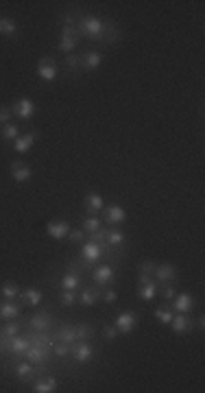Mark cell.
Listing matches in <instances>:
<instances>
[{"label": "cell", "mask_w": 205, "mask_h": 393, "mask_svg": "<svg viewBox=\"0 0 205 393\" xmlns=\"http://www.w3.org/2000/svg\"><path fill=\"white\" fill-rule=\"evenodd\" d=\"M105 29L107 22H102L100 18L96 16H79V22H76V31H79L81 38H90V40H105Z\"/></svg>", "instance_id": "6da1fadb"}, {"label": "cell", "mask_w": 205, "mask_h": 393, "mask_svg": "<svg viewBox=\"0 0 205 393\" xmlns=\"http://www.w3.org/2000/svg\"><path fill=\"white\" fill-rule=\"evenodd\" d=\"M35 110H38V105H35L31 99H18V101L14 103V107H11V112H14L18 118H22V120L33 118Z\"/></svg>", "instance_id": "7a4b0ae2"}, {"label": "cell", "mask_w": 205, "mask_h": 393, "mask_svg": "<svg viewBox=\"0 0 205 393\" xmlns=\"http://www.w3.org/2000/svg\"><path fill=\"white\" fill-rule=\"evenodd\" d=\"M136 321H138V314L131 312V310H124V312H118L116 317V330L122 332V334H129V332H134L136 328Z\"/></svg>", "instance_id": "3957f363"}, {"label": "cell", "mask_w": 205, "mask_h": 393, "mask_svg": "<svg viewBox=\"0 0 205 393\" xmlns=\"http://www.w3.org/2000/svg\"><path fill=\"white\" fill-rule=\"evenodd\" d=\"M38 75H40V79L42 81H55L57 79V64L52 62L50 57H42L40 59V64H38Z\"/></svg>", "instance_id": "277c9868"}, {"label": "cell", "mask_w": 205, "mask_h": 393, "mask_svg": "<svg viewBox=\"0 0 205 393\" xmlns=\"http://www.w3.org/2000/svg\"><path fill=\"white\" fill-rule=\"evenodd\" d=\"M28 328L35 330V332H48L52 325V314L50 312H38L33 317H28Z\"/></svg>", "instance_id": "5b68a950"}, {"label": "cell", "mask_w": 205, "mask_h": 393, "mask_svg": "<svg viewBox=\"0 0 205 393\" xmlns=\"http://www.w3.org/2000/svg\"><path fill=\"white\" fill-rule=\"evenodd\" d=\"M70 354H72V358H74L76 362H81V365H86V362H90L94 358V349L88 341H81L79 345H72Z\"/></svg>", "instance_id": "8992f818"}, {"label": "cell", "mask_w": 205, "mask_h": 393, "mask_svg": "<svg viewBox=\"0 0 205 393\" xmlns=\"http://www.w3.org/2000/svg\"><path fill=\"white\" fill-rule=\"evenodd\" d=\"M153 277H155V282H162V284L174 282V277H177V267H174V264H158L153 271Z\"/></svg>", "instance_id": "52a82bcc"}, {"label": "cell", "mask_w": 205, "mask_h": 393, "mask_svg": "<svg viewBox=\"0 0 205 393\" xmlns=\"http://www.w3.org/2000/svg\"><path fill=\"white\" fill-rule=\"evenodd\" d=\"M70 223H66V221H52V223H48L46 225V234L50 236V238H68V234H70Z\"/></svg>", "instance_id": "ba28073f"}, {"label": "cell", "mask_w": 205, "mask_h": 393, "mask_svg": "<svg viewBox=\"0 0 205 393\" xmlns=\"http://www.w3.org/2000/svg\"><path fill=\"white\" fill-rule=\"evenodd\" d=\"M92 277H94V282L98 284V286H105V284H110V282L114 280V267H112L110 262L100 264V267H96V269H94Z\"/></svg>", "instance_id": "9c48e42d"}, {"label": "cell", "mask_w": 205, "mask_h": 393, "mask_svg": "<svg viewBox=\"0 0 205 393\" xmlns=\"http://www.w3.org/2000/svg\"><path fill=\"white\" fill-rule=\"evenodd\" d=\"M170 325H172L174 334H186V332H190L194 328V321H192L190 317H186V312H182V314H177V317H172Z\"/></svg>", "instance_id": "30bf717a"}, {"label": "cell", "mask_w": 205, "mask_h": 393, "mask_svg": "<svg viewBox=\"0 0 205 393\" xmlns=\"http://www.w3.org/2000/svg\"><path fill=\"white\" fill-rule=\"evenodd\" d=\"M102 256V249L96 243H92V240H88V243H83V247H81V258L86 260L88 264H92V262H96Z\"/></svg>", "instance_id": "8fae6325"}, {"label": "cell", "mask_w": 205, "mask_h": 393, "mask_svg": "<svg viewBox=\"0 0 205 393\" xmlns=\"http://www.w3.org/2000/svg\"><path fill=\"white\" fill-rule=\"evenodd\" d=\"M170 304L174 306V310H179V312H190L192 308H194V297H192L190 293H179V295H174V299Z\"/></svg>", "instance_id": "7c38bea8"}, {"label": "cell", "mask_w": 205, "mask_h": 393, "mask_svg": "<svg viewBox=\"0 0 205 393\" xmlns=\"http://www.w3.org/2000/svg\"><path fill=\"white\" fill-rule=\"evenodd\" d=\"M79 57H81V68L83 70H94V68H98L100 62H102V55L98 51H86Z\"/></svg>", "instance_id": "4fadbf2b"}, {"label": "cell", "mask_w": 205, "mask_h": 393, "mask_svg": "<svg viewBox=\"0 0 205 393\" xmlns=\"http://www.w3.org/2000/svg\"><path fill=\"white\" fill-rule=\"evenodd\" d=\"M35 140H38V134H24V136H18L16 140H14V151L16 153H26L28 149L35 144Z\"/></svg>", "instance_id": "5bb4252c"}, {"label": "cell", "mask_w": 205, "mask_h": 393, "mask_svg": "<svg viewBox=\"0 0 205 393\" xmlns=\"http://www.w3.org/2000/svg\"><path fill=\"white\" fill-rule=\"evenodd\" d=\"M11 175H14V179L18 184H24V181H28L33 177V168L20 164V162H11Z\"/></svg>", "instance_id": "9a60e30c"}, {"label": "cell", "mask_w": 205, "mask_h": 393, "mask_svg": "<svg viewBox=\"0 0 205 393\" xmlns=\"http://www.w3.org/2000/svg\"><path fill=\"white\" fill-rule=\"evenodd\" d=\"M52 338L59 341V343H66V345H74L76 332H74V328H70V325H62V328H59L55 334H52Z\"/></svg>", "instance_id": "2e32d148"}, {"label": "cell", "mask_w": 205, "mask_h": 393, "mask_svg": "<svg viewBox=\"0 0 205 393\" xmlns=\"http://www.w3.org/2000/svg\"><path fill=\"white\" fill-rule=\"evenodd\" d=\"M22 312L20 306H16L14 301H4V304H0V319L2 321H11V319H18Z\"/></svg>", "instance_id": "e0dca14e"}, {"label": "cell", "mask_w": 205, "mask_h": 393, "mask_svg": "<svg viewBox=\"0 0 205 393\" xmlns=\"http://www.w3.org/2000/svg\"><path fill=\"white\" fill-rule=\"evenodd\" d=\"M86 208H88L92 214L100 212V210L105 208V199H102L98 192H88V195H86Z\"/></svg>", "instance_id": "ac0fdd59"}, {"label": "cell", "mask_w": 205, "mask_h": 393, "mask_svg": "<svg viewBox=\"0 0 205 393\" xmlns=\"http://www.w3.org/2000/svg\"><path fill=\"white\" fill-rule=\"evenodd\" d=\"M124 219H126L124 208H120V205H107L105 208V221L107 223H122Z\"/></svg>", "instance_id": "d6986e66"}, {"label": "cell", "mask_w": 205, "mask_h": 393, "mask_svg": "<svg viewBox=\"0 0 205 393\" xmlns=\"http://www.w3.org/2000/svg\"><path fill=\"white\" fill-rule=\"evenodd\" d=\"M33 391L35 393H52V391H57V380L52 376H48L44 380H35Z\"/></svg>", "instance_id": "ffe728a7"}, {"label": "cell", "mask_w": 205, "mask_h": 393, "mask_svg": "<svg viewBox=\"0 0 205 393\" xmlns=\"http://www.w3.org/2000/svg\"><path fill=\"white\" fill-rule=\"evenodd\" d=\"M62 288L64 291H74V288H79L81 286V275H76V273H72V271H68V273H64L62 275Z\"/></svg>", "instance_id": "44dd1931"}, {"label": "cell", "mask_w": 205, "mask_h": 393, "mask_svg": "<svg viewBox=\"0 0 205 393\" xmlns=\"http://www.w3.org/2000/svg\"><path fill=\"white\" fill-rule=\"evenodd\" d=\"M105 238H107V245L110 247H120V245H124L126 236L120 232L118 227H112V229H105Z\"/></svg>", "instance_id": "7402d4cb"}, {"label": "cell", "mask_w": 205, "mask_h": 393, "mask_svg": "<svg viewBox=\"0 0 205 393\" xmlns=\"http://www.w3.org/2000/svg\"><path fill=\"white\" fill-rule=\"evenodd\" d=\"M98 297H100V291H98V286H90V288H83V293H81V304L86 306V308H90V306H94L96 301H98Z\"/></svg>", "instance_id": "603a6c76"}, {"label": "cell", "mask_w": 205, "mask_h": 393, "mask_svg": "<svg viewBox=\"0 0 205 393\" xmlns=\"http://www.w3.org/2000/svg\"><path fill=\"white\" fill-rule=\"evenodd\" d=\"M155 295H158V282H148V284H142L140 291H138V297L144 299V301H150L155 299Z\"/></svg>", "instance_id": "cb8c5ba5"}, {"label": "cell", "mask_w": 205, "mask_h": 393, "mask_svg": "<svg viewBox=\"0 0 205 393\" xmlns=\"http://www.w3.org/2000/svg\"><path fill=\"white\" fill-rule=\"evenodd\" d=\"M16 373H18V378H22V380H33L35 378V365L33 362H20V365L16 367Z\"/></svg>", "instance_id": "d4e9b609"}, {"label": "cell", "mask_w": 205, "mask_h": 393, "mask_svg": "<svg viewBox=\"0 0 205 393\" xmlns=\"http://www.w3.org/2000/svg\"><path fill=\"white\" fill-rule=\"evenodd\" d=\"M0 293H2V297L7 299V301H14V299H18V297L22 295V293H20V286H18L16 282H7V284L2 286V291H0Z\"/></svg>", "instance_id": "484cf974"}, {"label": "cell", "mask_w": 205, "mask_h": 393, "mask_svg": "<svg viewBox=\"0 0 205 393\" xmlns=\"http://www.w3.org/2000/svg\"><path fill=\"white\" fill-rule=\"evenodd\" d=\"M20 31V27H18L16 20H11V18H0V33L2 35H16Z\"/></svg>", "instance_id": "4316f807"}, {"label": "cell", "mask_w": 205, "mask_h": 393, "mask_svg": "<svg viewBox=\"0 0 205 393\" xmlns=\"http://www.w3.org/2000/svg\"><path fill=\"white\" fill-rule=\"evenodd\" d=\"M74 332H76V341H90L94 336V328L88 323H79L74 325Z\"/></svg>", "instance_id": "83f0119b"}, {"label": "cell", "mask_w": 205, "mask_h": 393, "mask_svg": "<svg viewBox=\"0 0 205 393\" xmlns=\"http://www.w3.org/2000/svg\"><path fill=\"white\" fill-rule=\"evenodd\" d=\"M66 68H68L70 75H79V70H81V57L74 55V53H70V55L66 57Z\"/></svg>", "instance_id": "f1b7e54d"}, {"label": "cell", "mask_w": 205, "mask_h": 393, "mask_svg": "<svg viewBox=\"0 0 205 393\" xmlns=\"http://www.w3.org/2000/svg\"><path fill=\"white\" fill-rule=\"evenodd\" d=\"M90 240H92V243H96V245H98L102 251L112 249V247L107 245V238H105V229H102V227L98 229V232H92V234H90Z\"/></svg>", "instance_id": "f546056e"}, {"label": "cell", "mask_w": 205, "mask_h": 393, "mask_svg": "<svg viewBox=\"0 0 205 393\" xmlns=\"http://www.w3.org/2000/svg\"><path fill=\"white\" fill-rule=\"evenodd\" d=\"M22 295H24V299H26V304H31V306L42 304V291H38V288H26Z\"/></svg>", "instance_id": "4dcf8cb0"}, {"label": "cell", "mask_w": 205, "mask_h": 393, "mask_svg": "<svg viewBox=\"0 0 205 393\" xmlns=\"http://www.w3.org/2000/svg\"><path fill=\"white\" fill-rule=\"evenodd\" d=\"M18 136H20V129H18V125H14V123L2 125V140H16Z\"/></svg>", "instance_id": "1f68e13d"}, {"label": "cell", "mask_w": 205, "mask_h": 393, "mask_svg": "<svg viewBox=\"0 0 205 393\" xmlns=\"http://www.w3.org/2000/svg\"><path fill=\"white\" fill-rule=\"evenodd\" d=\"M100 227H102V223L96 219V216H90V219H86V221L81 223V229H83V232H90V234H92V232H98Z\"/></svg>", "instance_id": "d6a6232c"}, {"label": "cell", "mask_w": 205, "mask_h": 393, "mask_svg": "<svg viewBox=\"0 0 205 393\" xmlns=\"http://www.w3.org/2000/svg\"><path fill=\"white\" fill-rule=\"evenodd\" d=\"M74 46H76V42H74V40H72V38H66V35H62V40H59V51L66 53V55H70V53L74 51Z\"/></svg>", "instance_id": "836d02e7"}, {"label": "cell", "mask_w": 205, "mask_h": 393, "mask_svg": "<svg viewBox=\"0 0 205 393\" xmlns=\"http://www.w3.org/2000/svg\"><path fill=\"white\" fill-rule=\"evenodd\" d=\"M153 314H155V319H160L162 323H170L172 317H174V312L168 310V308H158V310H155Z\"/></svg>", "instance_id": "e575fe53"}, {"label": "cell", "mask_w": 205, "mask_h": 393, "mask_svg": "<svg viewBox=\"0 0 205 393\" xmlns=\"http://www.w3.org/2000/svg\"><path fill=\"white\" fill-rule=\"evenodd\" d=\"M20 330H22L20 323H7L4 328H0V334H2V336H18V334H20Z\"/></svg>", "instance_id": "d590c367"}, {"label": "cell", "mask_w": 205, "mask_h": 393, "mask_svg": "<svg viewBox=\"0 0 205 393\" xmlns=\"http://www.w3.org/2000/svg\"><path fill=\"white\" fill-rule=\"evenodd\" d=\"M70 347H72V345H66V343H57V345L52 347V354H55L57 358H66V356L70 354Z\"/></svg>", "instance_id": "8d00e7d4"}, {"label": "cell", "mask_w": 205, "mask_h": 393, "mask_svg": "<svg viewBox=\"0 0 205 393\" xmlns=\"http://www.w3.org/2000/svg\"><path fill=\"white\" fill-rule=\"evenodd\" d=\"M68 238L72 243H83V240H86V232H83V229H70Z\"/></svg>", "instance_id": "74e56055"}, {"label": "cell", "mask_w": 205, "mask_h": 393, "mask_svg": "<svg viewBox=\"0 0 205 393\" xmlns=\"http://www.w3.org/2000/svg\"><path fill=\"white\" fill-rule=\"evenodd\" d=\"M74 301H76L74 291H64L62 293V304L64 306H74Z\"/></svg>", "instance_id": "f35d334b"}, {"label": "cell", "mask_w": 205, "mask_h": 393, "mask_svg": "<svg viewBox=\"0 0 205 393\" xmlns=\"http://www.w3.org/2000/svg\"><path fill=\"white\" fill-rule=\"evenodd\" d=\"M102 334H105L107 341H114V338H116L120 332L116 330V325H105V328H102Z\"/></svg>", "instance_id": "ab89813d"}, {"label": "cell", "mask_w": 205, "mask_h": 393, "mask_svg": "<svg viewBox=\"0 0 205 393\" xmlns=\"http://www.w3.org/2000/svg\"><path fill=\"white\" fill-rule=\"evenodd\" d=\"M155 267H158L155 262H150V260H144V262L140 264V273H150V275H153Z\"/></svg>", "instance_id": "60d3db41"}, {"label": "cell", "mask_w": 205, "mask_h": 393, "mask_svg": "<svg viewBox=\"0 0 205 393\" xmlns=\"http://www.w3.org/2000/svg\"><path fill=\"white\" fill-rule=\"evenodd\" d=\"M11 107H0V125H7L9 118H11Z\"/></svg>", "instance_id": "b9f144b4"}, {"label": "cell", "mask_w": 205, "mask_h": 393, "mask_svg": "<svg viewBox=\"0 0 205 393\" xmlns=\"http://www.w3.org/2000/svg\"><path fill=\"white\" fill-rule=\"evenodd\" d=\"M116 299H118L116 291H105V293H102V301H107V304H114Z\"/></svg>", "instance_id": "7bdbcfd3"}, {"label": "cell", "mask_w": 205, "mask_h": 393, "mask_svg": "<svg viewBox=\"0 0 205 393\" xmlns=\"http://www.w3.org/2000/svg\"><path fill=\"white\" fill-rule=\"evenodd\" d=\"M153 280H155V277L150 275V273H138V284H140V286H142V284L153 282Z\"/></svg>", "instance_id": "ee69618b"}, {"label": "cell", "mask_w": 205, "mask_h": 393, "mask_svg": "<svg viewBox=\"0 0 205 393\" xmlns=\"http://www.w3.org/2000/svg\"><path fill=\"white\" fill-rule=\"evenodd\" d=\"M162 295H164L166 301H172V299H174V288H172V286H166L164 291H162Z\"/></svg>", "instance_id": "f6af8a7d"}, {"label": "cell", "mask_w": 205, "mask_h": 393, "mask_svg": "<svg viewBox=\"0 0 205 393\" xmlns=\"http://www.w3.org/2000/svg\"><path fill=\"white\" fill-rule=\"evenodd\" d=\"M203 325H205V317H203V314H201V317H198V321H196V328L203 332Z\"/></svg>", "instance_id": "bcb514c9"}]
</instances>
